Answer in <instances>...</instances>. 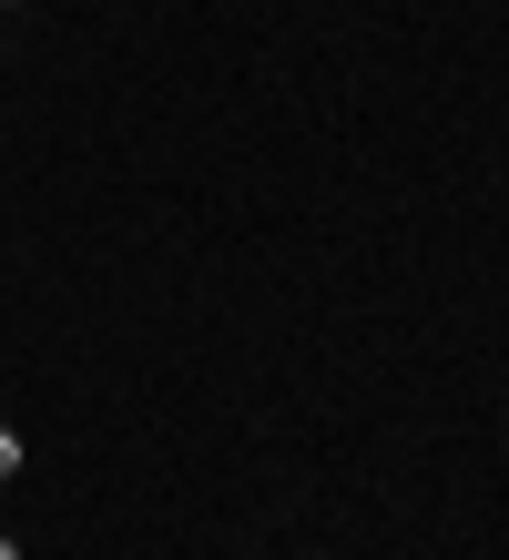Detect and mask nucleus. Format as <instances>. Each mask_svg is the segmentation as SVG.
Instances as JSON below:
<instances>
[{"label":"nucleus","mask_w":509,"mask_h":560,"mask_svg":"<svg viewBox=\"0 0 509 560\" xmlns=\"http://www.w3.org/2000/svg\"><path fill=\"white\" fill-rule=\"evenodd\" d=\"M0 560H21V550H11V540H0Z\"/></svg>","instance_id":"2"},{"label":"nucleus","mask_w":509,"mask_h":560,"mask_svg":"<svg viewBox=\"0 0 509 560\" xmlns=\"http://www.w3.org/2000/svg\"><path fill=\"white\" fill-rule=\"evenodd\" d=\"M21 469V439H11V428H0V479H11Z\"/></svg>","instance_id":"1"}]
</instances>
